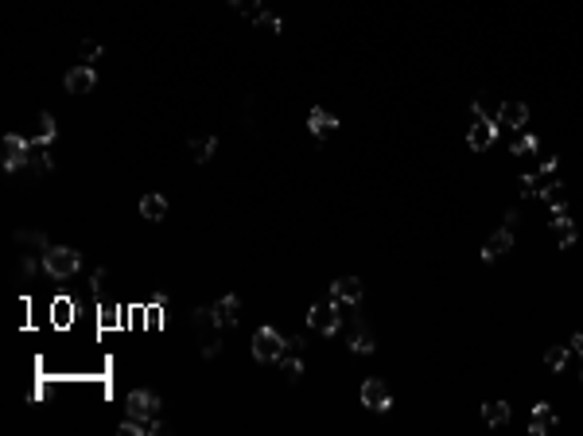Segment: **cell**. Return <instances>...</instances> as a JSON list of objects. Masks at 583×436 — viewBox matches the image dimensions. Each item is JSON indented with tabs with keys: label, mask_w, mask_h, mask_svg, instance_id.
<instances>
[{
	"label": "cell",
	"mask_w": 583,
	"mask_h": 436,
	"mask_svg": "<svg viewBox=\"0 0 583 436\" xmlns=\"http://www.w3.org/2000/svg\"><path fill=\"white\" fill-rule=\"evenodd\" d=\"M144 323H148V327H159V312H156V308H148V316H144Z\"/></svg>",
	"instance_id": "cell-37"
},
{
	"label": "cell",
	"mask_w": 583,
	"mask_h": 436,
	"mask_svg": "<svg viewBox=\"0 0 583 436\" xmlns=\"http://www.w3.org/2000/svg\"><path fill=\"white\" fill-rule=\"evenodd\" d=\"M27 156H32V141L27 136H16V133L4 136V168L8 172L27 168Z\"/></svg>",
	"instance_id": "cell-8"
},
{
	"label": "cell",
	"mask_w": 583,
	"mask_h": 436,
	"mask_svg": "<svg viewBox=\"0 0 583 436\" xmlns=\"http://www.w3.org/2000/svg\"><path fill=\"white\" fill-rule=\"evenodd\" d=\"M51 319H55L58 327H67L70 323V300H58L55 308H51Z\"/></svg>",
	"instance_id": "cell-32"
},
{
	"label": "cell",
	"mask_w": 583,
	"mask_h": 436,
	"mask_svg": "<svg viewBox=\"0 0 583 436\" xmlns=\"http://www.w3.org/2000/svg\"><path fill=\"white\" fill-rule=\"evenodd\" d=\"M280 366H284V374H288V382H300V374H303V335L284 339Z\"/></svg>",
	"instance_id": "cell-7"
},
{
	"label": "cell",
	"mask_w": 583,
	"mask_h": 436,
	"mask_svg": "<svg viewBox=\"0 0 583 436\" xmlns=\"http://www.w3.org/2000/svg\"><path fill=\"white\" fill-rule=\"evenodd\" d=\"M35 269H43V261H35L32 253H24V257L16 261V273H20V277H35Z\"/></svg>",
	"instance_id": "cell-30"
},
{
	"label": "cell",
	"mask_w": 583,
	"mask_h": 436,
	"mask_svg": "<svg viewBox=\"0 0 583 436\" xmlns=\"http://www.w3.org/2000/svg\"><path fill=\"white\" fill-rule=\"evenodd\" d=\"M308 129H311V136H319V141H323V136H331L334 129H339V117H334L331 109L315 105V109L308 113Z\"/></svg>",
	"instance_id": "cell-15"
},
{
	"label": "cell",
	"mask_w": 583,
	"mask_h": 436,
	"mask_svg": "<svg viewBox=\"0 0 583 436\" xmlns=\"http://www.w3.org/2000/svg\"><path fill=\"white\" fill-rule=\"evenodd\" d=\"M284 354V335L276 327H261L257 335H253V359L257 362H280Z\"/></svg>",
	"instance_id": "cell-4"
},
{
	"label": "cell",
	"mask_w": 583,
	"mask_h": 436,
	"mask_svg": "<svg viewBox=\"0 0 583 436\" xmlns=\"http://www.w3.org/2000/svg\"><path fill=\"white\" fill-rule=\"evenodd\" d=\"M63 86H67V94H90L93 86H98V75H93V67H90V63H82V67L67 70Z\"/></svg>",
	"instance_id": "cell-11"
},
{
	"label": "cell",
	"mask_w": 583,
	"mask_h": 436,
	"mask_svg": "<svg viewBox=\"0 0 583 436\" xmlns=\"http://www.w3.org/2000/svg\"><path fill=\"white\" fill-rule=\"evenodd\" d=\"M257 4H261V0H237V4H233V8H242V12H249V16H257Z\"/></svg>",
	"instance_id": "cell-36"
},
{
	"label": "cell",
	"mask_w": 583,
	"mask_h": 436,
	"mask_svg": "<svg viewBox=\"0 0 583 436\" xmlns=\"http://www.w3.org/2000/svg\"><path fill=\"white\" fill-rule=\"evenodd\" d=\"M552 234H556V242H560V250H568V245L575 242V226H572V218H568V210L560 207V210H552Z\"/></svg>",
	"instance_id": "cell-18"
},
{
	"label": "cell",
	"mask_w": 583,
	"mask_h": 436,
	"mask_svg": "<svg viewBox=\"0 0 583 436\" xmlns=\"http://www.w3.org/2000/svg\"><path fill=\"white\" fill-rule=\"evenodd\" d=\"M556 425H560V417L552 413V405H544V402H541V405H533V417H529V432H533V436H549Z\"/></svg>",
	"instance_id": "cell-16"
},
{
	"label": "cell",
	"mask_w": 583,
	"mask_h": 436,
	"mask_svg": "<svg viewBox=\"0 0 583 436\" xmlns=\"http://www.w3.org/2000/svg\"><path fill=\"white\" fill-rule=\"evenodd\" d=\"M27 168H32V172H39V176H43V172H51V168H55V156H51V148H47V144H35V141H32V156H27Z\"/></svg>",
	"instance_id": "cell-21"
},
{
	"label": "cell",
	"mask_w": 583,
	"mask_h": 436,
	"mask_svg": "<svg viewBox=\"0 0 583 436\" xmlns=\"http://www.w3.org/2000/svg\"><path fill=\"white\" fill-rule=\"evenodd\" d=\"M579 362H583V354H579Z\"/></svg>",
	"instance_id": "cell-40"
},
{
	"label": "cell",
	"mask_w": 583,
	"mask_h": 436,
	"mask_svg": "<svg viewBox=\"0 0 583 436\" xmlns=\"http://www.w3.org/2000/svg\"><path fill=\"white\" fill-rule=\"evenodd\" d=\"M517 187H521V195H541V179H537V172L533 176H521L517 179Z\"/></svg>",
	"instance_id": "cell-33"
},
{
	"label": "cell",
	"mask_w": 583,
	"mask_h": 436,
	"mask_svg": "<svg viewBox=\"0 0 583 436\" xmlns=\"http://www.w3.org/2000/svg\"><path fill=\"white\" fill-rule=\"evenodd\" d=\"M214 316H218V323L222 327H233V323H242V296H222V300L214 304Z\"/></svg>",
	"instance_id": "cell-17"
},
{
	"label": "cell",
	"mask_w": 583,
	"mask_h": 436,
	"mask_svg": "<svg viewBox=\"0 0 583 436\" xmlns=\"http://www.w3.org/2000/svg\"><path fill=\"white\" fill-rule=\"evenodd\" d=\"M541 199L549 203L552 210H560V207H568V187L560 184V179H549V184L541 187Z\"/></svg>",
	"instance_id": "cell-23"
},
{
	"label": "cell",
	"mask_w": 583,
	"mask_h": 436,
	"mask_svg": "<svg viewBox=\"0 0 583 436\" xmlns=\"http://www.w3.org/2000/svg\"><path fill=\"white\" fill-rule=\"evenodd\" d=\"M509 250H513V230L502 226L498 234L486 238V245H483V261H498V257H506Z\"/></svg>",
	"instance_id": "cell-14"
},
{
	"label": "cell",
	"mask_w": 583,
	"mask_h": 436,
	"mask_svg": "<svg viewBox=\"0 0 583 436\" xmlns=\"http://www.w3.org/2000/svg\"><path fill=\"white\" fill-rule=\"evenodd\" d=\"M331 296H334L339 304H346V308H358L362 296H366V285H362L358 277H339V281L331 285Z\"/></svg>",
	"instance_id": "cell-10"
},
{
	"label": "cell",
	"mask_w": 583,
	"mask_h": 436,
	"mask_svg": "<svg viewBox=\"0 0 583 436\" xmlns=\"http://www.w3.org/2000/svg\"><path fill=\"white\" fill-rule=\"evenodd\" d=\"M39 261H43V273L55 277V281H67L82 269V253L70 250V245H51V250L39 253Z\"/></svg>",
	"instance_id": "cell-1"
},
{
	"label": "cell",
	"mask_w": 583,
	"mask_h": 436,
	"mask_svg": "<svg viewBox=\"0 0 583 436\" xmlns=\"http://www.w3.org/2000/svg\"><path fill=\"white\" fill-rule=\"evenodd\" d=\"M494 121L506 125V129H525V121H529V105H525V101H502Z\"/></svg>",
	"instance_id": "cell-13"
},
{
	"label": "cell",
	"mask_w": 583,
	"mask_h": 436,
	"mask_svg": "<svg viewBox=\"0 0 583 436\" xmlns=\"http://www.w3.org/2000/svg\"><path fill=\"white\" fill-rule=\"evenodd\" d=\"M362 405H366L369 413H389L393 409V390L385 386L381 378H369V382H362Z\"/></svg>",
	"instance_id": "cell-5"
},
{
	"label": "cell",
	"mask_w": 583,
	"mask_h": 436,
	"mask_svg": "<svg viewBox=\"0 0 583 436\" xmlns=\"http://www.w3.org/2000/svg\"><path fill=\"white\" fill-rule=\"evenodd\" d=\"M125 409H129V417H159L164 402H159V394H152V390H133V394L125 397Z\"/></svg>",
	"instance_id": "cell-6"
},
{
	"label": "cell",
	"mask_w": 583,
	"mask_h": 436,
	"mask_svg": "<svg viewBox=\"0 0 583 436\" xmlns=\"http://www.w3.org/2000/svg\"><path fill=\"white\" fill-rule=\"evenodd\" d=\"M517 222H521V210H509V214H506V226H509V230H513V226H517Z\"/></svg>",
	"instance_id": "cell-38"
},
{
	"label": "cell",
	"mask_w": 583,
	"mask_h": 436,
	"mask_svg": "<svg viewBox=\"0 0 583 436\" xmlns=\"http://www.w3.org/2000/svg\"><path fill=\"white\" fill-rule=\"evenodd\" d=\"M544 366L549 370H564L568 366V351L564 347H549V351H544Z\"/></svg>",
	"instance_id": "cell-28"
},
{
	"label": "cell",
	"mask_w": 583,
	"mask_h": 436,
	"mask_svg": "<svg viewBox=\"0 0 583 436\" xmlns=\"http://www.w3.org/2000/svg\"><path fill=\"white\" fill-rule=\"evenodd\" d=\"M105 281H109V273H105V269H93V281H90V288H93V293H105Z\"/></svg>",
	"instance_id": "cell-34"
},
{
	"label": "cell",
	"mask_w": 583,
	"mask_h": 436,
	"mask_svg": "<svg viewBox=\"0 0 583 436\" xmlns=\"http://www.w3.org/2000/svg\"><path fill=\"white\" fill-rule=\"evenodd\" d=\"M98 319H101V327H125V312H121V308H113V304H105Z\"/></svg>",
	"instance_id": "cell-27"
},
{
	"label": "cell",
	"mask_w": 583,
	"mask_h": 436,
	"mask_svg": "<svg viewBox=\"0 0 583 436\" xmlns=\"http://www.w3.org/2000/svg\"><path fill=\"white\" fill-rule=\"evenodd\" d=\"M494 136H498V121H486V117H475L471 129H466V144L475 152H486L494 144Z\"/></svg>",
	"instance_id": "cell-9"
},
{
	"label": "cell",
	"mask_w": 583,
	"mask_h": 436,
	"mask_svg": "<svg viewBox=\"0 0 583 436\" xmlns=\"http://www.w3.org/2000/svg\"><path fill=\"white\" fill-rule=\"evenodd\" d=\"M374 347H377L374 331L366 327V319L362 316H354V323H350V351L354 354H374Z\"/></svg>",
	"instance_id": "cell-12"
},
{
	"label": "cell",
	"mask_w": 583,
	"mask_h": 436,
	"mask_svg": "<svg viewBox=\"0 0 583 436\" xmlns=\"http://www.w3.org/2000/svg\"><path fill=\"white\" fill-rule=\"evenodd\" d=\"M572 351H575V354H583V335H579V331L572 335Z\"/></svg>",
	"instance_id": "cell-39"
},
{
	"label": "cell",
	"mask_w": 583,
	"mask_h": 436,
	"mask_svg": "<svg viewBox=\"0 0 583 436\" xmlns=\"http://www.w3.org/2000/svg\"><path fill=\"white\" fill-rule=\"evenodd\" d=\"M509 152H513V156H529V152H537V136H533V133H525V129H513Z\"/></svg>",
	"instance_id": "cell-25"
},
{
	"label": "cell",
	"mask_w": 583,
	"mask_h": 436,
	"mask_svg": "<svg viewBox=\"0 0 583 436\" xmlns=\"http://www.w3.org/2000/svg\"><path fill=\"white\" fill-rule=\"evenodd\" d=\"M55 136H58L55 117H51V113H43V117H39V129H35L32 141H35V144H47V148H51V144H55Z\"/></svg>",
	"instance_id": "cell-26"
},
{
	"label": "cell",
	"mask_w": 583,
	"mask_h": 436,
	"mask_svg": "<svg viewBox=\"0 0 583 436\" xmlns=\"http://www.w3.org/2000/svg\"><path fill=\"white\" fill-rule=\"evenodd\" d=\"M140 214L148 218V222H164V218H167V199H164V195H156V191H148L140 199Z\"/></svg>",
	"instance_id": "cell-19"
},
{
	"label": "cell",
	"mask_w": 583,
	"mask_h": 436,
	"mask_svg": "<svg viewBox=\"0 0 583 436\" xmlns=\"http://www.w3.org/2000/svg\"><path fill=\"white\" fill-rule=\"evenodd\" d=\"M16 245H24L27 253H43V250H51V242H47V234L43 230H16Z\"/></svg>",
	"instance_id": "cell-20"
},
{
	"label": "cell",
	"mask_w": 583,
	"mask_h": 436,
	"mask_svg": "<svg viewBox=\"0 0 583 436\" xmlns=\"http://www.w3.org/2000/svg\"><path fill=\"white\" fill-rule=\"evenodd\" d=\"M98 55H101V43L98 39H82V43H78V59H82V63H93Z\"/></svg>",
	"instance_id": "cell-29"
},
{
	"label": "cell",
	"mask_w": 583,
	"mask_h": 436,
	"mask_svg": "<svg viewBox=\"0 0 583 436\" xmlns=\"http://www.w3.org/2000/svg\"><path fill=\"white\" fill-rule=\"evenodd\" d=\"M483 421H486L490 428L509 425V405H506V402H486V405H483Z\"/></svg>",
	"instance_id": "cell-24"
},
{
	"label": "cell",
	"mask_w": 583,
	"mask_h": 436,
	"mask_svg": "<svg viewBox=\"0 0 583 436\" xmlns=\"http://www.w3.org/2000/svg\"><path fill=\"white\" fill-rule=\"evenodd\" d=\"M24 323H27V300L16 296V327H24Z\"/></svg>",
	"instance_id": "cell-35"
},
{
	"label": "cell",
	"mask_w": 583,
	"mask_h": 436,
	"mask_svg": "<svg viewBox=\"0 0 583 436\" xmlns=\"http://www.w3.org/2000/svg\"><path fill=\"white\" fill-rule=\"evenodd\" d=\"M342 304L334 300V296H327V300H319V304H311V312H308V323H311V331H319V335H339L342 331Z\"/></svg>",
	"instance_id": "cell-3"
},
{
	"label": "cell",
	"mask_w": 583,
	"mask_h": 436,
	"mask_svg": "<svg viewBox=\"0 0 583 436\" xmlns=\"http://www.w3.org/2000/svg\"><path fill=\"white\" fill-rule=\"evenodd\" d=\"M214 152H218V136L214 133H210V136H195V141H191V160H195V164H207Z\"/></svg>",
	"instance_id": "cell-22"
},
{
	"label": "cell",
	"mask_w": 583,
	"mask_h": 436,
	"mask_svg": "<svg viewBox=\"0 0 583 436\" xmlns=\"http://www.w3.org/2000/svg\"><path fill=\"white\" fill-rule=\"evenodd\" d=\"M253 20H257V27H265V32H273V35L284 27V24H280V16H273V12H257Z\"/></svg>",
	"instance_id": "cell-31"
},
{
	"label": "cell",
	"mask_w": 583,
	"mask_h": 436,
	"mask_svg": "<svg viewBox=\"0 0 583 436\" xmlns=\"http://www.w3.org/2000/svg\"><path fill=\"white\" fill-rule=\"evenodd\" d=\"M191 323H195V331H199V343H202V359H214L218 351H222V339H218V316H214V308H195L191 312Z\"/></svg>",
	"instance_id": "cell-2"
}]
</instances>
